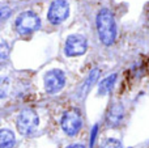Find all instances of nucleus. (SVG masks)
<instances>
[{
  "label": "nucleus",
  "instance_id": "nucleus-1",
  "mask_svg": "<svg viewBox=\"0 0 149 148\" xmlns=\"http://www.w3.org/2000/svg\"><path fill=\"white\" fill-rule=\"evenodd\" d=\"M95 26L100 41L105 46H110L116 39V24L114 16L107 8H102L95 17Z\"/></svg>",
  "mask_w": 149,
  "mask_h": 148
},
{
  "label": "nucleus",
  "instance_id": "nucleus-2",
  "mask_svg": "<svg viewBox=\"0 0 149 148\" xmlns=\"http://www.w3.org/2000/svg\"><path fill=\"white\" fill-rule=\"evenodd\" d=\"M16 29L20 34H30L41 28V18L31 10H25L16 18Z\"/></svg>",
  "mask_w": 149,
  "mask_h": 148
},
{
  "label": "nucleus",
  "instance_id": "nucleus-3",
  "mask_svg": "<svg viewBox=\"0 0 149 148\" xmlns=\"http://www.w3.org/2000/svg\"><path fill=\"white\" fill-rule=\"evenodd\" d=\"M17 130L22 135H30L37 130L39 125V118L34 110L25 109L18 114L17 117Z\"/></svg>",
  "mask_w": 149,
  "mask_h": 148
},
{
  "label": "nucleus",
  "instance_id": "nucleus-4",
  "mask_svg": "<svg viewBox=\"0 0 149 148\" xmlns=\"http://www.w3.org/2000/svg\"><path fill=\"white\" fill-rule=\"evenodd\" d=\"M70 16V4L67 0H54L50 4L47 18L52 25H59L64 22Z\"/></svg>",
  "mask_w": 149,
  "mask_h": 148
},
{
  "label": "nucleus",
  "instance_id": "nucleus-5",
  "mask_svg": "<svg viewBox=\"0 0 149 148\" xmlns=\"http://www.w3.org/2000/svg\"><path fill=\"white\" fill-rule=\"evenodd\" d=\"M43 84L47 93L55 94L60 92L65 85V75L62 70H50L45 73Z\"/></svg>",
  "mask_w": 149,
  "mask_h": 148
},
{
  "label": "nucleus",
  "instance_id": "nucleus-6",
  "mask_svg": "<svg viewBox=\"0 0 149 148\" xmlns=\"http://www.w3.org/2000/svg\"><path fill=\"white\" fill-rule=\"evenodd\" d=\"M88 49V41L81 34H72L65 39L64 52L67 57H80L85 54Z\"/></svg>",
  "mask_w": 149,
  "mask_h": 148
},
{
  "label": "nucleus",
  "instance_id": "nucleus-7",
  "mask_svg": "<svg viewBox=\"0 0 149 148\" xmlns=\"http://www.w3.org/2000/svg\"><path fill=\"white\" fill-rule=\"evenodd\" d=\"M62 128L67 135L73 136L80 131L82 126V118L77 110H70V112L64 113V115L62 117Z\"/></svg>",
  "mask_w": 149,
  "mask_h": 148
},
{
  "label": "nucleus",
  "instance_id": "nucleus-8",
  "mask_svg": "<svg viewBox=\"0 0 149 148\" xmlns=\"http://www.w3.org/2000/svg\"><path fill=\"white\" fill-rule=\"evenodd\" d=\"M98 77H100V70H98V68L92 70V72L89 73V76L86 77V80L84 81V84L81 85V88H80V91H79L80 97L85 96V94L88 93V91H89V89L93 87V84L98 80Z\"/></svg>",
  "mask_w": 149,
  "mask_h": 148
},
{
  "label": "nucleus",
  "instance_id": "nucleus-9",
  "mask_svg": "<svg viewBox=\"0 0 149 148\" xmlns=\"http://www.w3.org/2000/svg\"><path fill=\"white\" fill-rule=\"evenodd\" d=\"M123 106L122 105H114L113 108L110 109V112H109V115H107V122L110 126H116L119 125V122L122 121V118H123Z\"/></svg>",
  "mask_w": 149,
  "mask_h": 148
},
{
  "label": "nucleus",
  "instance_id": "nucleus-10",
  "mask_svg": "<svg viewBox=\"0 0 149 148\" xmlns=\"http://www.w3.org/2000/svg\"><path fill=\"white\" fill-rule=\"evenodd\" d=\"M16 143L15 134L10 130L3 128L0 131V148H13Z\"/></svg>",
  "mask_w": 149,
  "mask_h": 148
},
{
  "label": "nucleus",
  "instance_id": "nucleus-11",
  "mask_svg": "<svg viewBox=\"0 0 149 148\" xmlns=\"http://www.w3.org/2000/svg\"><path fill=\"white\" fill-rule=\"evenodd\" d=\"M116 73H113V75H109L107 77H105L102 81L100 83V85H98V94H101V96H103V94H107L109 92L113 89L114 84H115L116 81Z\"/></svg>",
  "mask_w": 149,
  "mask_h": 148
},
{
  "label": "nucleus",
  "instance_id": "nucleus-12",
  "mask_svg": "<svg viewBox=\"0 0 149 148\" xmlns=\"http://www.w3.org/2000/svg\"><path fill=\"white\" fill-rule=\"evenodd\" d=\"M100 148H123L122 147V143L116 139H106L103 140V143L101 144Z\"/></svg>",
  "mask_w": 149,
  "mask_h": 148
},
{
  "label": "nucleus",
  "instance_id": "nucleus-13",
  "mask_svg": "<svg viewBox=\"0 0 149 148\" xmlns=\"http://www.w3.org/2000/svg\"><path fill=\"white\" fill-rule=\"evenodd\" d=\"M8 54H9V47H8V45L5 43L4 41H3L1 42V46H0V58H1L3 62H4V60L8 58Z\"/></svg>",
  "mask_w": 149,
  "mask_h": 148
},
{
  "label": "nucleus",
  "instance_id": "nucleus-14",
  "mask_svg": "<svg viewBox=\"0 0 149 148\" xmlns=\"http://www.w3.org/2000/svg\"><path fill=\"white\" fill-rule=\"evenodd\" d=\"M10 13H12V10H10V8H8V7H1V9H0V15H1V20L4 21V20H7L8 18V16H10Z\"/></svg>",
  "mask_w": 149,
  "mask_h": 148
},
{
  "label": "nucleus",
  "instance_id": "nucleus-15",
  "mask_svg": "<svg viewBox=\"0 0 149 148\" xmlns=\"http://www.w3.org/2000/svg\"><path fill=\"white\" fill-rule=\"evenodd\" d=\"M7 91H8V80L7 79H3V81H1V97L3 98L7 94Z\"/></svg>",
  "mask_w": 149,
  "mask_h": 148
},
{
  "label": "nucleus",
  "instance_id": "nucleus-16",
  "mask_svg": "<svg viewBox=\"0 0 149 148\" xmlns=\"http://www.w3.org/2000/svg\"><path fill=\"white\" fill-rule=\"evenodd\" d=\"M97 126L95 127H93V131H92V138H90V147H93V144H94V139H95V134H97Z\"/></svg>",
  "mask_w": 149,
  "mask_h": 148
},
{
  "label": "nucleus",
  "instance_id": "nucleus-17",
  "mask_svg": "<svg viewBox=\"0 0 149 148\" xmlns=\"http://www.w3.org/2000/svg\"><path fill=\"white\" fill-rule=\"evenodd\" d=\"M67 148H85V147L81 146V144H71V146H68Z\"/></svg>",
  "mask_w": 149,
  "mask_h": 148
}]
</instances>
